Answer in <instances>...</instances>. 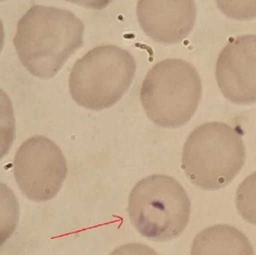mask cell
I'll return each instance as SVG.
<instances>
[{
	"instance_id": "cell-1",
	"label": "cell",
	"mask_w": 256,
	"mask_h": 255,
	"mask_svg": "<svg viewBox=\"0 0 256 255\" xmlns=\"http://www.w3.org/2000/svg\"><path fill=\"white\" fill-rule=\"evenodd\" d=\"M84 25L68 10L36 5L20 20L14 46L24 68L36 78L55 77L81 48Z\"/></svg>"
},
{
	"instance_id": "cell-2",
	"label": "cell",
	"mask_w": 256,
	"mask_h": 255,
	"mask_svg": "<svg viewBox=\"0 0 256 255\" xmlns=\"http://www.w3.org/2000/svg\"><path fill=\"white\" fill-rule=\"evenodd\" d=\"M246 162L241 132L222 122H210L196 128L187 138L182 168L192 184L206 191L228 186Z\"/></svg>"
},
{
	"instance_id": "cell-3",
	"label": "cell",
	"mask_w": 256,
	"mask_h": 255,
	"mask_svg": "<svg viewBox=\"0 0 256 255\" xmlns=\"http://www.w3.org/2000/svg\"><path fill=\"white\" fill-rule=\"evenodd\" d=\"M197 70L186 60L167 58L154 64L141 86L140 101L156 126L176 128L196 114L202 98Z\"/></svg>"
},
{
	"instance_id": "cell-4",
	"label": "cell",
	"mask_w": 256,
	"mask_h": 255,
	"mask_svg": "<svg viewBox=\"0 0 256 255\" xmlns=\"http://www.w3.org/2000/svg\"><path fill=\"white\" fill-rule=\"evenodd\" d=\"M128 211L132 226L143 237L168 242L186 228L191 202L184 188L174 178L152 174L132 188Z\"/></svg>"
},
{
	"instance_id": "cell-5",
	"label": "cell",
	"mask_w": 256,
	"mask_h": 255,
	"mask_svg": "<svg viewBox=\"0 0 256 255\" xmlns=\"http://www.w3.org/2000/svg\"><path fill=\"white\" fill-rule=\"evenodd\" d=\"M136 71V60L127 50L116 46L95 47L71 70V97L90 110L112 108L130 88Z\"/></svg>"
},
{
	"instance_id": "cell-6",
	"label": "cell",
	"mask_w": 256,
	"mask_h": 255,
	"mask_svg": "<svg viewBox=\"0 0 256 255\" xmlns=\"http://www.w3.org/2000/svg\"><path fill=\"white\" fill-rule=\"evenodd\" d=\"M14 176L25 197L44 202L56 197L68 176V163L58 145L36 136L20 145L14 160Z\"/></svg>"
},
{
	"instance_id": "cell-7",
	"label": "cell",
	"mask_w": 256,
	"mask_h": 255,
	"mask_svg": "<svg viewBox=\"0 0 256 255\" xmlns=\"http://www.w3.org/2000/svg\"><path fill=\"white\" fill-rule=\"evenodd\" d=\"M215 74L226 99L243 106L256 103V35L240 36L224 47Z\"/></svg>"
},
{
	"instance_id": "cell-8",
	"label": "cell",
	"mask_w": 256,
	"mask_h": 255,
	"mask_svg": "<svg viewBox=\"0 0 256 255\" xmlns=\"http://www.w3.org/2000/svg\"><path fill=\"white\" fill-rule=\"evenodd\" d=\"M136 16L142 31L154 42L175 44L192 32L197 7L195 0H138Z\"/></svg>"
},
{
	"instance_id": "cell-9",
	"label": "cell",
	"mask_w": 256,
	"mask_h": 255,
	"mask_svg": "<svg viewBox=\"0 0 256 255\" xmlns=\"http://www.w3.org/2000/svg\"><path fill=\"white\" fill-rule=\"evenodd\" d=\"M192 254H254L244 234L228 224H217L198 233L192 244Z\"/></svg>"
},
{
	"instance_id": "cell-10",
	"label": "cell",
	"mask_w": 256,
	"mask_h": 255,
	"mask_svg": "<svg viewBox=\"0 0 256 255\" xmlns=\"http://www.w3.org/2000/svg\"><path fill=\"white\" fill-rule=\"evenodd\" d=\"M235 204L240 216L246 222L256 226V171L239 184Z\"/></svg>"
},
{
	"instance_id": "cell-11",
	"label": "cell",
	"mask_w": 256,
	"mask_h": 255,
	"mask_svg": "<svg viewBox=\"0 0 256 255\" xmlns=\"http://www.w3.org/2000/svg\"><path fill=\"white\" fill-rule=\"evenodd\" d=\"M218 9L226 18L234 20L256 18V0H215Z\"/></svg>"
},
{
	"instance_id": "cell-12",
	"label": "cell",
	"mask_w": 256,
	"mask_h": 255,
	"mask_svg": "<svg viewBox=\"0 0 256 255\" xmlns=\"http://www.w3.org/2000/svg\"><path fill=\"white\" fill-rule=\"evenodd\" d=\"M66 1L86 9L102 10L106 8L112 0H66Z\"/></svg>"
},
{
	"instance_id": "cell-13",
	"label": "cell",
	"mask_w": 256,
	"mask_h": 255,
	"mask_svg": "<svg viewBox=\"0 0 256 255\" xmlns=\"http://www.w3.org/2000/svg\"><path fill=\"white\" fill-rule=\"evenodd\" d=\"M2 1H4V0H2Z\"/></svg>"
}]
</instances>
